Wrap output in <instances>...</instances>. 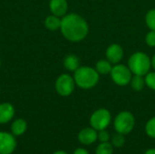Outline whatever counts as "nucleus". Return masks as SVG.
<instances>
[{
	"label": "nucleus",
	"instance_id": "f257e3e1",
	"mask_svg": "<svg viewBox=\"0 0 155 154\" xmlns=\"http://www.w3.org/2000/svg\"><path fill=\"white\" fill-rule=\"evenodd\" d=\"M60 29L64 37L71 42H80L84 40L89 31L86 21L77 14L64 15Z\"/></svg>",
	"mask_w": 155,
	"mask_h": 154
},
{
	"label": "nucleus",
	"instance_id": "f03ea898",
	"mask_svg": "<svg viewBox=\"0 0 155 154\" xmlns=\"http://www.w3.org/2000/svg\"><path fill=\"white\" fill-rule=\"evenodd\" d=\"M75 84L82 89H91L99 82L98 72L88 66L79 67L74 74Z\"/></svg>",
	"mask_w": 155,
	"mask_h": 154
},
{
	"label": "nucleus",
	"instance_id": "7ed1b4c3",
	"mask_svg": "<svg viewBox=\"0 0 155 154\" xmlns=\"http://www.w3.org/2000/svg\"><path fill=\"white\" fill-rule=\"evenodd\" d=\"M128 66L133 74L143 76L148 74L152 66V60L146 54L137 52L130 57Z\"/></svg>",
	"mask_w": 155,
	"mask_h": 154
},
{
	"label": "nucleus",
	"instance_id": "20e7f679",
	"mask_svg": "<svg viewBox=\"0 0 155 154\" xmlns=\"http://www.w3.org/2000/svg\"><path fill=\"white\" fill-rule=\"evenodd\" d=\"M135 124V120L134 115L130 112H122L115 117L114 128L118 133L124 135L130 133Z\"/></svg>",
	"mask_w": 155,
	"mask_h": 154
},
{
	"label": "nucleus",
	"instance_id": "39448f33",
	"mask_svg": "<svg viewBox=\"0 0 155 154\" xmlns=\"http://www.w3.org/2000/svg\"><path fill=\"white\" fill-rule=\"evenodd\" d=\"M112 116L108 110L106 109H99L95 111L91 118H90V124L91 127L96 131L104 130L107 128L111 123Z\"/></svg>",
	"mask_w": 155,
	"mask_h": 154
},
{
	"label": "nucleus",
	"instance_id": "423d86ee",
	"mask_svg": "<svg viewBox=\"0 0 155 154\" xmlns=\"http://www.w3.org/2000/svg\"><path fill=\"white\" fill-rule=\"evenodd\" d=\"M132 72L129 67H126L124 64H116L113 66L112 72H111V76L113 81L120 85V86H124L128 84L131 80H132Z\"/></svg>",
	"mask_w": 155,
	"mask_h": 154
},
{
	"label": "nucleus",
	"instance_id": "0eeeda50",
	"mask_svg": "<svg viewBox=\"0 0 155 154\" xmlns=\"http://www.w3.org/2000/svg\"><path fill=\"white\" fill-rule=\"evenodd\" d=\"M74 79L66 74H61L55 82V89L61 96H69L74 90Z\"/></svg>",
	"mask_w": 155,
	"mask_h": 154
},
{
	"label": "nucleus",
	"instance_id": "6e6552de",
	"mask_svg": "<svg viewBox=\"0 0 155 154\" xmlns=\"http://www.w3.org/2000/svg\"><path fill=\"white\" fill-rule=\"evenodd\" d=\"M16 148L15 135L6 132H0V154H12Z\"/></svg>",
	"mask_w": 155,
	"mask_h": 154
},
{
	"label": "nucleus",
	"instance_id": "1a4fd4ad",
	"mask_svg": "<svg viewBox=\"0 0 155 154\" xmlns=\"http://www.w3.org/2000/svg\"><path fill=\"white\" fill-rule=\"evenodd\" d=\"M98 138V133L94 128H84L78 133V141L84 145L93 144Z\"/></svg>",
	"mask_w": 155,
	"mask_h": 154
},
{
	"label": "nucleus",
	"instance_id": "9d476101",
	"mask_svg": "<svg viewBox=\"0 0 155 154\" xmlns=\"http://www.w3.org/2000/svg\"><path fill=\"white\" fill-rule=\"evenodd\" d=\"M106 57L112 64H118L124 57V50L118 44H111L106 50Z\"/></svg>",
	"mask_w": 155,
	"mask_h": 154
},
{
	"label": "nucleus",
	"instance_id": "9b49d317",
	"mask_svg": "<svg viewBox=\"0 0 155 154\" xmlns=\"http://www.w3.org/2000/svg\"><path fill=\"white\" fill-rule=\"evenodd\" d=\"M49 8L53 15L63 17L66 15L68 10V4L66 0H51L49 3Z\"/></svg>",
	"mask_w": 155,
	"mask_h": 154
},
{
	"label": "nucleus",
	"instance_id": "f8f14e48",
	"mask_svg": "<svg viewBox=\"0 0 155 154\" xmlns=\"http://www.w3.org/2000/svg\"><path fill=\"white\" fill-rule=\"evenodd\" d=\"M15 116V108L10 103H0V124L9 123Z\"/></svg>",
	"mask_w": 155,
	"mask_h": 154
},
{
	"label": "nucleus",
	"instance_id": "ddd939ff",
	"mask_svg": "<svg viewBox=\"0 0 155 154\" xmlns=\"http://www.w3.org/2000/svg\"><path fill=\"white\" fill-rule=\"evenodd\" d=\"M27 129V123L24 119H16L11 124V133L15 136L23 135Z\"/></svg>",
	"mask_w": 155,
	"mask_h": 154
},
{
	"label": "nucleus",
	"instance_id": "4468645a",
	"mask_svg": "<svg viewBox=\"0 0 155 154\" xmlns=\"http://www.w3.org/2000/svg\"><path fill=\"white\" fill-rule=\"evenodd\" d=\"M64 65L68 71L75 72L80 67V60L76 55L69 54V55L65 56V58L64 60Z\"/></svg>",
	"mask_w": 155,
	"mask_h": 154
},
{
	"label": "nucleus",
	"instance_id": "2eb2a0df",
	"mask_svg": "<svg viewBox=\"0 0 155 154\" xmlns=\"http://www.w3.org/2000/svg\"><path fill=\"white\" fill-rule=\"evenodd\" d=\"M61 22L62 19H60L59 16H56L54 15H48L45 20V27L50 31H55L61 27Z\"/></svg>",
	"mask_w": 155,
	"mask_h": 154
},
{
	"label": "nucleus",
	"instance_id": "dca6fc26",
	"mask_svg": "<svg viewBox=\"0 0 155 154\" xmlns=\"http://www.w3.org/2000/svg\"><path fill=\"white\" fill-rule=\"evenodd\" d=\"M113 69L112 63L108 60H100L96 63L95 70L98 72L99 74H111Z\"/></svg>",
	"mask_w": 155,
	"mask_h": 154
},
{
	"label": "nucleus",
	"instance_id": "f3484780",
	"mask_svg": "<svg viewBox=\"0 0 155 154\" xmlns=\"http://www.w3.org/2000/svg\"><path fill=\"white\" fill-rule=\"evenodd\" d=\"M130 83H131L132 88L137 92L142 91L145 85V80L143 79V77L142 75H137V74H134V76L132 77V80Z\"/></svg>",
	"mask_w": 155,
	"mask_h": 154
},
{
	"label": "nucleus",
	"instance_id": "a211bd4d",
	"mask_svg": "<svg viewBox=\"0 0 155 154\" xmlns=\"http://www.w3.org/2000/svg\"><path fill=\"white\" fill-rule=\"evenodd\" d=\"M114 152V147L113 145L106 142V143H101L95 151V154H113Z\"/></svg>",
	"mask_w": 155,
	"mask_h": 154
},
{
	"label": "nucleus",
	"instance_id": "6ab92c4d",
	"mask_svg": "<svg viewBox=\"0 0 155 154\" xmlns=\"http://www.w3.org/2000/svg\"><path fill=\"white\" fill-rule=\"evenodd\" d=\"M145 22L151 30L155 31V9H152L147 13L145 16Z\"/></svg>",
	"mask_w": 155,
	"mask_h": 154
},
{
	"label": "nucleus",
	"instance_id": "aec40b11",
	"mask_svg": "<svg viewBox=\"0 0 155 154\" xmlns=\"http://www.w3.org/2000/svg\"><path fill=\"white\" fill-rule=\"evenodd\" d=\"M145 133L149 137L155 139V117H153L147 122L145 125Z\"/></svg>",
	"mask_w": 155,
	"mask_h": 154
},
{
	"label": "nucleus",
	"instance_id": "412c9836",
	"mask_svg": "<svg viewBox=\"0 0 155 154\" xmlns=\"http://www.w3.org/2000/svg\"><path fill=\"white\" fill-rule=\"evenodd\" d=\"M125 143V138H124V135L122 134V133H117L115 134L114 137H113V140H112V144L115 147H122L124 146Z\"/></svg>",
	"mask_w": 155,
	"mask_h": 154
},
{
	"label": "nucleus",
	"instance_id": "4be33fe9",
	"mask_svg": "<svg viewBox=\"0 0 155 154\" xmlns=\"http://www.w3.org/2000/svg\"><path fill=\"white\" fill-rule=\"evenodd\" d=\"M145 84L151 88L152 90H155V73H149L145 76Z\"/></svg>",
	"mask_w": 155,
	"mask_h": 154
},
{
	"label": "nucleus",
	"instance_id": "5701e85b",
	"mask_svg": "<svg viewBox=\"0 0 155 154\" xmlns=\"http://www.w3.org/2000/svg\"><path fill=\"white\" fill-rule=\"evenodd\" d=\"M145 42L151 47L155 46V31L152 30L151 32H149L146 34V36H145Z\"/></svg>",
	"mask_w": 155,
	"mask_h": 154
},
{
	"label": "nucleus",
	"instance_id": "b1692460",
	"mask_svg": "<svg viewBox=\"0 0 155 154\" xmlns=\"http://www.w3.org/2000/svg\"><path fill=\"white\" fill-rule=\"evenodd\" d=\"M98 139L101 143H106L109 141L110 139V135H109V133L104 129V130H101L99 131V133H98Z\"/></svg>",
	"mask_w": 155,
	"mask_h": 154
},
{
	"label": "nucleus",
	"instance_id": "393cba45",
	"mask_svg": "<svg viewBox=\"0 0 155 154\" xmlns=\"http://www.w3.org/2000/svg\"><path fill=\"white\" fill-rule=\"evenodd\" d=\"M73 154H89V152L85 150V149H83V148H78L76 149L74 153Z\"/></svg>",
	"mask_w": 155,
	"mask_h": 154
},
{
	"label": "nucleus",
	"instance_id": "a878e982",
	"mask_svg": "<svg viewBox=\"0 0 155 154\" xmlns=\"http://www.w3.org/2000/svg\"><path fill=\"white\" fill-rule=\"evenodd\" d=\"M144 154H155V149H150V150L146 151Z\"/></svg>",
	"mask_w": 155,
	"mask_h": 154
},
{
	"label": "nucleus",
	"instance_id": "bb28decb",
	"mask_svg": "<svg viewBox=\"0 0 155 154\" xmlns=\"http://www.w3.org/2000/svg\"><path fill=\"white\" fill-rule=\"evenodd\" d=\"M53 154H67V152H64V151H57V152H54Z\"/></svg>",
	"mask_w": 155,
	"mask_h": 154
},
{
	"label": "nucleus",
	"instance_id": "cd10ccee",
	"mask_svg": "<svg viewBox=\"0 0 155 154\" xmlns=\"http://www.w3.org/2000/svg\"><path fill=\"white\" fill-rule=\"evenodd\" d=\"M152 66H153V67L155 69V54L153 55V59H152Z\"/></svg>",
	"mask_w": 155,
	"mask_h": 154
},
{
	"label": "nucleus",
	"instance_id": "c85d7f7f",
	"mask_svg": "<svg viewBox=\"0 0 155 154\" xmlns=\"http://www.w3.org/2000/svg\"><path fill=\"white\" fill-rule=\"evenodd\" d=\"M0 66H1V60H0Z\"/></svg>",
	"mask_w": 155,
	"mask_h": 154
}]
</instances>
